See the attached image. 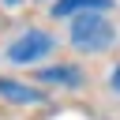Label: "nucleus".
Returning a JSON list of instances; mask_svg holds the SVG:
<instances>
[{
    "label": "nucleus",
    "instance_id": "6",
    "mask_svg": "<svg viewBox=\"0 0 120 120\" xmlns=\"http://www.w3.org/2000/svg\"><path fill=\"white\" fill-rule=\"evenodd\" d=\"M109 86H112V90H120V68H112V75H109Z\"/></svg>",
    "mask_w": 120,
    "mask_h": 120
},
{
    "label": "nucleus",
    "instance_id": "2",
    "mask_svg": "<svg viewBox=\"0 0 120 120\" xmlns=\"http://www.w3.org/2000/svg\"><path fill=\"white\" fill-rule=\"evenodd\" d=\"M49 52H52V38L45 30H26L8 45V60L11 64H34V60H41Z\"/></svg>",
    "mask_w": 120,
    "mask_h": 120
},
{
    "label": "nucleus",
    "instance_id": "4",
    "mask_svg": "<svg viewBox=\"0 0 120 120\" xmlns=\"http://www.w3.org/2000/svg\"><path fill=\"white\" fill-rule=\"evenodd\" d=\"M90 8L109 11V8H112V0H56L49 11H52V19H68V15H79V11H90Z\"/></svg>",
    "mask_w": 120,
    "mask_h": 120
},
{
    "label": "nucleus",
    "instance_id": "1",
    "mask_svg": "<svg viewBox=\"0 0 120 120\" xmlns=\"http://www.w3.org/2000/svg\"><path fill=\"white\" fill-rule=\"evenodd\" d=\"M112 38H116V30L105 19V11H98V8L79 11L75 22H71V45L79 52H101V49L112 45Z\"/></svg>",
    "mask_w": 120,
    "mask_h": 120
},
{
    "label": "nucleus",
    "instance_id": "5",
    "mask_svg": "<svg viewBox=\"0 0 120 120\" xmlns=\"http://www.w3.org/2000/svg\"><path fill=\"white\" fill-rule=\"evenodd\" d=\"M38 79L41 82H56V86H79L82 82V75L71 68V64H56V68H41L38 71Z\"/></svg>",
    "mask_w": 120,
    "mask_h": 120
},
{
    "label": "nucleus",
    "instance_id": "3",
    "mask_svg": "<svg viewBox=\"0 0 120 120\" xmlns=\"http://www.w3.org/2000/svg\"><path fill=\"white\" fill-rule=\"evenodd\" d=\"M0 98H8L11 105H41V90L26 86V82H15V79H0Z\"/></svg>",
    "mask_w": 120,
    "mask_h": 120
},
{
    "label": "nucleus",
    "instance_id": "7",
    "mask_svg": "<svg viewBox=\"0 0 120 120\" xmlns=\"http://www.w3.org/2000/svg\"><path fill=\"white\" fill-rule=\"evenodd\" d=\"M4 4H8V8H15V4H22V0H4Z\"/></svg>",
    "mask_w": 120,
    "mask_h": 120
}]
</instances>
